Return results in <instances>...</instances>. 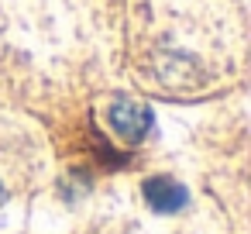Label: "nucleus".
<instances>
[{"label":"nucleus","mask_w":251,"mask_h":234,"mask_svg":"<svg viewBox=\"0 0 251 234\" xmlns=\"http://www.w3.org/2000/svg\"><path fill=\"white\" fill-rule=\"evenodd\" d=\"M110 128L124 138V141H141L145 134H148V128H151V110L145 107V104H138V100H127V97H121V100H114L110 104Z\"/></svg>","instance_id":"f257e3e1"},{"label":"nucleus","mask_w":251,"mask_h":234,"mask_svg":"<svg viewBox=\"0 0 251 234\" xmlns=\"http://www.w3.org/2000/svg\"><path fill=\"white\" fill-rule=\"evenodd\" d=\"M141 193H145V203H148L155 213H179V210L189 203L186 186L176 182V179H169V176H151V179L141 186Z\"/></svg>","instance_id":"f03ea898"},{"label":"nucleus","mask_w":251,"mask_h":234,"mask_svg":"<svg viewBox=\"0 0 251 234\" xmlns=\"http://www.w3.org/2000/svg\"><path fill=\"white\" fill-rule=\"evenodd\" d=\"M4 200H7V189H4V186H0V203H4Z\"/></svg>","instance_id":"7ed1b4c3"}]
</instances>
